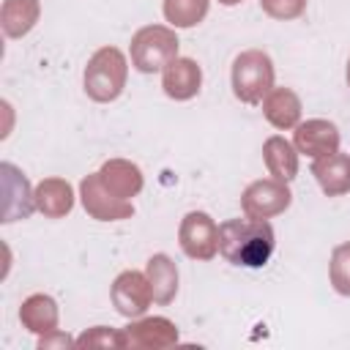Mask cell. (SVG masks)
<instances>
[{
  "instance_id": "18",
  "label": "cell",
  "mask_w": 350,
  "mask_h": 350,
  "mask_svg": "<svg viewBox=\"0 0 350 350\" xmlns=\"http://www.w3.org/2000/svg\"><path fill=\"white\" fill-rule=\"evenodd\" d=\"M262 161L271 172V178L290 183L298 175V150L293 142H287L284 137H268L262 145Z\"/></svg>"
},
{
  "instance_id": "24",
  "label": "cell",
  "mask_w": 350,
  "mask_h": 350,
  "mask_svg": "<svg viewBox=\"0 0 350 350\" xmlns=\"http://www.w3.org/2000/svg\"><path fill=\"white\" fill-rule=\"evenodd\" d=\"M260 8H262V14H268L271 19L290 22V19L304 16L306 0H260Z\"/></svg>"
},
{
  "instance_id": "25",
  "label": "cell",
  "mask_w": 350,
  "mask_h": 350,
  "mask_svg": "<svg viewBox=\"0 0 350 350\" xmlns=\"http://www.w3.org/2000/svg\"><path fill=\"white\" fill-rule=\"evenodd\" d=\"M57 347H77V339H71L66 331H52L38 339V350H57Z\"/></svg>"
},
{
  "instance_id": "6",
  "label": "cell",
  "mask_w": 350,
  "mask_h": 350,
  "mask_svg": "<svg viewBox=\"0 0 350 350\" xmlns=\"http://www.w3.org/2000/svg\"><path fill=\"white\" fill-rule=\"evenodd\" d=\"M290 202H293V191L287 189V183H282L276 178H260V180L249 183L241 194V208L252 219L279 216L290 208Z\"/></svg>"
},
{
  "instance_id": "14",
  "label": "cell",
  "mask_w": 350,
  "mask_h": 350,
  "mask_svg": "<svg viewBox=\"0 0 350 350\" xmlns=\"http://www.w3.org/2000/svg\"><path fill=\"white\" fill-rule=\"evenodd\" d=\"M312 175L317 178L323 194L342 197L350 191V156L339 153V150L331 156H320L312 164Z\"/></svg>"
},
{
  "instance_id": "17",
  "label": "cell",
  "mask_w": 350,
  "mask_h": 350,
  "mask_svg": "<svg viewBox=\"0 0 350 350\" xmlns=\"http://www.w3.org/2000/svg\"><path fill=\"white\" fill-rule=\"evenodd\" d=\"M74 208V189L63 178H44L36 186V211L46 219H63Z\"/></svg>"
},
{
  "instance_id": "2",
  "label": "cell",
  "mask_w": 350,
  "mask_h": 350,
  "mask_svg": "<svg viewBox=\"0 0 350 350\" xmlns=\"http://www.w3.org/2000/svg\"><path fill=\"white\" fill-rule=\"evenodd\" d=\"M126 77H129L126 55L118 46H101L90 55L85 66V93L98 104H109L123 93Z\"/></svg>"
},
{
  "instance_id": "20",
  "label": "cell",
  "mask_w": 350,
  "mask_h": 350,
  "mask_svg": "<svg viewBox=\"0 0 350 350\" xmlns=\"http://www.w3.org/2000/svg\"><path fill=\"white\" fill-rule=\"evenodd\" d=\"M150 290H153V301L167 306L172 304V298L178 295V268L167 254H153L145 265Z\"/></svg>"
},
{
  "instance_id": "23",
  "label": "cell",
  "mask_w": 350,
  "mask_h": 350,
  "mask_svg": "<svg viewBox=\"0 0 350 350\" xmlns=\"http://www.w3.org/2000/svg\"><path fill=\"white\" fill-rule=\"evenodd\" d=\"M79 350H93V347H126V334L107 328V325H93L85 334L77 336Z\"/></svg>"
},
{
  "instance_id": "8",
  "label": "cell",
  "mask_w": 350,
  "mask_h": 350,
  "mask_svg": "<svg viewBox=\"0 0 350 350\" xmlns=\"http://www.w3.org/2000/svg\"><path fill=\"white\" fill-rule=\"evenodd\" d=\"M79 200H82V208L88 211V216H93L98 221H120V219H129L134 213V205L129 200H120L112 191H107L98 172L82 178Z\"/></svg>"
},
{
  "instance_id": "15",
  "label": "cell",
  "mask_w": 350,
  "mask_h": 350,
  "mask_svg": "<svg viewBox=\"0 0 350 350\" xmlns=\"http://www.w3.org/2000/svg\"><path fill=\"white\" fill-rule=\"evenodd\" d=\"M19 320L22 325L30 331V334H52L57 331V320H60V312H57V304L52 295H44V293H33L22 301L19 306Z\"/></svg>"
},
{
  "instance_id": "13",
  "label": "cell",
  "mask_w": 350,
  "mask_h": 350,
  "mask_svg": "<svg viewBox=\"0 0 350 350\" xmlns=\"http://www.w3.org/2000/svg\"><path fill=\"white\" fill-rule=\"evenodd\" d=\"M101 183L107 186V191H112L120 200H131L142 191V170L126 159H109L101 164L98 170Z\"/></svg>"
},
{
  "instance_id": "22",
  "label": "cell",
  "mask_w": 350,
  "mask_h": 350,
  "mask_svg": "<svg viewBox=\"0 0 350 350\" xmlns=\"http://www.w3.org/2000/svg\"><path fill=\"white\" fill-rule=\"evenodd\" d=\"M328 279H331V287L339 295L350 298V241L334 246L331 262H328Z\"/></svg>"
},
{
  "instance_id": "10",
  "label": "cell",
  "mask_w": 350,
  "mask_h": 350,
  "mask_svg": "<svg viewBox=\"0 0 350 350\" xmlns=\"http://www.w3.org/2000/svg\"><path fill=\"white\" fill-rule=\"evenodd\" d=\"M293 145H295L298 153H306L312 159L331 156V153L339 150V129L331 120H323V118L304 120L293 131Z\"/></svg>"
},
{
  "instance_id": "27",
  "label": "cell",
  "mask_w": 350,
  "mask_h": 350,
  "mask_svg": "<svg viewBox=\"0 0 350 350\" xmlns=\"http://www.w3.org/2000/svg\"><path fill=\"white\" fill-rule=\"evenodd\" d=\"M345 77H347V88H350V60H347V71H345Z\"/></svg>"
},
{
  "instance_id": "21",
  "label": "cell",
  "mask_w": 350,
  "mask_h": 350,
  "mask_svg": "<svg viewBox=\"0 0 350 350\" xmlns=\"http://www.w3.org/2000/svg\"><path fill=\"white\" fill-rule=\"evenodd\" d=\"M211 0H164V19L172 27H194L208 16Z\"/></svg>"
},
{
  "instance_id": "1",
  "label": "cell",
  "mask_w": 350,
  "mask_h": 350,
  "mask_svg": "<svg viewBox=\"0 0 350 350\" xmlns=\"http://www.w3.org/2000/svg\"><path fill=\"white\" fill-rule=\"evenodd\" d=\"M276 246L268 219H227L219 224V254L241 268H262Z\"/></svg>"
},
{
  "instance_id": "5",
  "label": "cell",
  "mask_w": 350,
  "mask_h": 350,
  "mask_svg": "<svg viewBox=\"0 0 350 350\" xmlns=\"http://www.w3.org/2000/svg\"><path fill=\"white\" fill-rule=\"evenodd\" d=\"M178 243L191 260H213L219 252V224L205 211H189L178 227Z\"/></svg>"
},
{
  "instance_id": "16",
  "label": "cell",
  "mask_w": 350,
  "mask_h": 350,
  "mask_svg": "<svg viewBox=\"0 0 350 350\" xmlns=\"http://www.w3.org/2000/svg\"><path fill=\"white\" fill-rule=\"evenodd\" d=\"M262 115L273 129H295L301 120V98L290 88H273L262 98Z\"/></svg>"
},
{
  "instance_id": "3",
  "label": "cell",
  "mask_w": 350,
  "mask_h": 350,
  "mask_svg": "<svg viewBox=\"0 0 350 350\" xmlns=\"http://www.w3.org/2000/svg\"><path fill=\"white\" fill-rule=\"evenodd\" d=\"M178 44L180 41L175 36V27H170V25H145L131 36V44H129L131 66L142 74L164 71V66L178 57Z\"/></svg>"
},
{
  "instance_id": "11",
  "label": "cell",
  "mask_w": 350,
  "mask_h": 350,
  "mask_svg": "<svg viewBox=\"0 0 350 350\" xmlns=\"http://www.w3.org/2000/svg\"><path fill=\"white\" fill-rule=\"evenodd\" d=\"M123 334H126V347L161 350L178 342V325L167 317H137L131 320V325L123 328Z\"/></svg>"
},
{
  "instance_id": "9",
  "label": "cell",
  "mask_w": 350,
  "mask_h": 350,
  "mask_svg": "<svg viewBox=\"0 0 350 350\" xmlns=\"http://www.w3.org/2000/svg\"><path fill=\"white\" fill-rule=\"evenodd\" d=\"M0 175H3V221H16V219H27L36 208V189H30V180L25 178L22 170H16L11 161L0 164Z\"/></svg>"
},
{
  "instance_id": "7",
  "label": "cell",
  "mask_w": 350,
  "mask_h": 350,
  "mask_svg": "<svg viewBox=\"0 0 350 350\" xmlns=\"http://www.w3.org/2000/svg\"><path fill=\"white\" fill-rule=\"evenodd\" d=\"M109 298L118 314L137 320L148 312V306L153 304V290L148 282V273L142 271H123L115 276L112 287H109Z\"/></svg>"
},
{
  "instance_id": "12",
  "label": "cell",
  "mask_w": 350,
  "mask_h": 350,
  "mask_svg": "<svg viewBox=\"0 0 350 350\" xmlns=\"http://www.w3.org/2000/svg\"><path fill=\"white\" fill-rule=\"evenodd\" d=\"M161 88L175 101H189L202 88V68L191 57H175L161 71Z\"/></svg>"
},
{
  "instance_id": "4",
  "label": "cell",
  "mask_w": 350,
  "mask_h": 350,
  "mask_svg": "<svg viewBox=\"0 0 350 350\" xmlns=\"http://www.w3.org/2000/svg\"><path fill=\"white\" fill-rule=\"evenodd\" d=\"M273 63L262 49H246L232 60V93L243 104H262L273 90Z\"/></svg>"
},
{
  "instance_id": "19",
  "label": "cell",
  "mask_w": 350,
  "mask_h": 350,
  "mask_svg": "<svg viewBox=\"0 0 350 350\" xmlns=\"http://www.w3.org/2000/svg\"><path fill=\"white\" fill-rule=\"evenodd\" d=\"M38 16H41V3L38 0H3L0 27L8 38H22L36 27Z\"/></svg>"
},
{
  "instance_id": "26",
  "label": "cell",
  "mask_w": 350,
  "mask_h": 350,
  "mask_svg": "<svg viewBox=\"0 0 350 350\" xmlns=\"http://www.w3.org/2000/svg\"><path fill=\"white\" fill-rule=\"evenodd\" d=\"M221 5H238V3H243V0H219Z\"/></svg>"
}]
</instances>
